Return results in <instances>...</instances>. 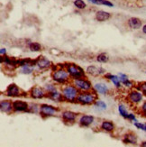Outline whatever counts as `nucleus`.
<instances>
[{"label":"nucleus","mask_w":146,"mask_h":147,"mask_svg":"<svg viewBox=\"0 0 146 147\" xmlns=\"http://www.w3.org/2000/svg\"><path fill=\"white\" fill-rule=\"evenodd\" d=\"M61 91L62 93L64 101L68 103H76L77 102V98L79 93V90L76 88L73 83H67V84L63 85Z\"/></svg>","instance_id":"1"},{"label":"nucleus","mask_w":146,"mask_h":147,"mask_svg":"<svg viewBox=\"0 0 146 147\" xmlns=\"http://www.w3.org/2000/svg\"><path fill=\"white\" fill-rule=\"evenodd\" d=\"M98 94L94 89L88 91H79L77 98V103L83 106L94 105V103L98 99Z\"/></svg>","instance_id":"2"},{"label":"nucleus","mask_w":146,"mask_h":147,"mask_svg":"<svg viewBox=\"0 0 146 147\" xmlns=\"http://www.w3.org/2000/svg\"><path fill=\"white\" fill-rule=\"evenodd\" d=\"M52 79L56 84L60 85H65L71 80V76H69L67 69L64 67H59L57 69L53 71L52 73Z\"/></svg>","instance_id":"3"},{"label":"nucleus","mask_w":146,"mask_h":147,"mask_svg":"<svg viewBox=\"0 0 146 147\" xmlns=\"http://www.w3.org/2000/svg\"><path fill=\"white\" fill-rule=\"evenodd\" d=\"M64 64H65V69H67L69 76H71V80L86 77L87 74L86 71H84V69L80 66L75 64V63H64Z\"/></svg>","instance_id":"4"},{"label":"nucleus","mask_w":146,"mask_h":147,"mask_svg":"<svg viewBox=\"0 0 146 147\" xmlns=\"http://www.w3.org/2000/svg\"><path fill=\"white\" fill-rule=\"evenodd\" d=\"M73 85L77 88L79 91H88L93 89V84L89 80H87L86 77L79 79L71 80Z\"/></svg>","instance_id":"5"},{"label":"nucleus","mask_w":146,"mask_h":147,"mask_svg":"<svg viewBox=\"0 0 146 147\" xmlns=\"http://www.w3.org/2000/svg\"><path fill=\"white\" fill-rule=\"evenodd\" d=\"M5 95L9 98H18V97H27V93L24 92L15 83H12L6 88Z\"/></svg>","instance_id":"6"},{"label":"nucleus","mask_w":146,"mask_h":147,"mask_svg":"<svg viewBox=\"0 0 146 147\" xmlns=\"http://www.w3.org/2000/svg\"><path fill=\"white\" fill-rule=\"evenodd\" d=\"M58 112H59L58 107H56L54 106L49 105V104H42V105H40L39 114L41 115V117H42L43 118L54 117Z\"/></svg>","instance_id":"7"},{"label":"nucleus","mask_w":146,"mask_h":147,"mask_svg":"<svg viewBox=\"0 0 146 147\" xmlns=\"http://www.w3.org/2000/svg\"><path fill=\"white\" fill-rule=\"evenodd\" d=\"M143 94L139 89H132L127 95V100L132 105H138L143 101Z\"/></svg>","instance_id":"8"},{"label":"nucleus","mask_w":146,"mask_h":147,"mask_svg":"<svg viewBox=\"0 0 146 147\" xmlns=\"http://www.w3.org/2000/svg\"><path fill=\"white\" fill-rule=\"evenodd\" d=\"M29 96L33 99H42L47 98V91L41 87H33L29 91Z\"/></svg>","instance_id":"9"},{"label":"nucleus","mask_w":146,"mask_h":147,"mask_svg":"<svg viewBox=\"0 0 146 147\" xmlns=\"http://www.w3.org/2000/svg\"><path fill=\"white\" fill-rule=\"evenodd\" d=\"M86 73L92 77H99L101 75H105L106 73V71L103 67H98V66L91 65V66H88L86 69Z\"/></svg>","instance_id":"10"},{"label":"nucleus","mask_w":146,"mask_h":147,"mask_svg":"<svg viewBox=\"0 0 146 147\" xmlns=\"http://www.w3.org/2000/svg\"><path fill=\"white\" fill-rule=\"evenodd\" d=\"M36 67L41 69V71H44V69H50L52 66V63L50 60H48L47 58L43 56H40L38 57L36 59Z\"/></svg>","instance_id":"11"},{"label":"nucleus","mask_w":146,"mask_h":147,"mask_svg":"<svg viewBox=\"0 0 146 147\" xmlns=\"http://www.w3.org/2000/svg\"><path fill=\"white\" fill-rule=\"evenodd\" d=\"M13 107L15 112H28L29 104L26 101L15 100L13 101Z\"/></svg>","instance_id":"12"},{"label":"nucleus","mask_w":146,"mask_h":147,"mask_svg":"<svg viewBox=\"0 0 146 147\" xmlns=\"http://www.w3.org/2000/svg\"><path fill=\"white\" fill-rule=\"evenodd\" d=\"M93 89L96 91L98 95H107L110 91V88L108 85L104 82H97L96 84L93 85Z\"/></svg>","instance_id":"13"},{"label":"nucleus","mask_w":146,"mask_h":147,"mask_svg":"<svg viewBox=\"0 0 146 147\" xmlns=\"http://www.w3.org/2000/svg\"><path fill=\"white\" fill-rule=\"evenodd\" d=\"M78 117V114L73 111L65 110L61 112V118L65 123H75Z\"/></svg>","instance_id":"14"},{"label":"nucleus","mask_w":146,"mask_h":147,"mask_svg":"<svg viewBox=\"0 0 146 147\" xmlns=\"http://www.w3.org/2000/svg\"><path fill=\"white\" fill-rule=\"evenodd\" d=\"M95 121V117L91 115H82L79 118V125L82 127L90 126Z\"/></svg>","instance_id":"15"},{"label":"nucleus","mask_w":146,"mask_h":147,"mask_svg":"<svg viewBox=\"0 0 146 147\" xmlns=\"http://www.w3.org/2000/svg\"><path fill=\"white\" fill-rule=\"evenodd\" d=\"M0 110L2 113L5 114H11L14 111V107H13V102L8 99H4L0 102Z\"/></svg>","instance_id":"16"},{"label":"nucleus","mask_w":146,"mask_h":147,"mask_svg":"<svg viewBox=\"0 0 146 147\" xmlns=\"http://www.w3.org/2000/svg\"><path fill=\"white\" fill-rule=\"evenodd\" d=\"M128 26L132 30H139L143 27V21L138 17H130L127 20Z\"/></svg>","instance_id":"17"},{"label":"nucleus","mask_w":146,"mask_h":147,"mask_svg":"<svg viewBox=\"0 0 146 147\" xmlns=\"http://www.w3.org/2000/svg\"><path fill=\"white\" fill-rule=\"evenodd\" d=\"M111 16H112V15L110 14V13L107 12V11H105V10H98L96 12V15H95L96 20L100 22V23L108 21L111 18Z\"/></svg>","instance_id":"18"},{"label":"nucleus","mask_w":146,"mask_h":147,"mask_svg":"<svg viewBox=\"0 0 146 147\" xmlns=\"http://www.w3.org/2000/svg\"><path fill=\"white\" fill-rule=\"evenodd\" d=\"M105 77V79L106 80H110L112 83H113V85L115 86L116 88H121L123 84H122V82H121V80H120L119 78V76L118 75H113L112 73H106L104 75Z\"/></svg>","instance_id":"19"},{"label":"nucleus","mask_w":146,"mask_h":147,"mask_svg":"<svg viewBox=\"0 0 146 147\" xmlns=\"http://www.w3.org/2000/svg\"><path fill=\"white\" fill-rule=\"evenodd\" d=\"M47 98L50 99L53 102H57V103H60V102L64 101V98H63L61 91H59L58 89H56V90H54V91L47 93Z\"/></svg>","instance_id":"20"},{"label":"nucleus","mask_w":146,"mask_h":147,"mask_svg":"<svg viewBox=\"0 0 146 147\" xmlns=\"http://www.w3.org/2000/svg\"><path fill=\"white\" fill-rule=\"evenodd\" d=\"M122 141L125 144H133L135 145L138 143V138L136 135H135L134 133H127L124 136Z\"/></svg>","instance_id":"21"},{"label":"nucleus","mask_w":146,"mask_h":147,"mask_svg":"<svg viewBox=\"0 0 146 147\" xmlns=\"http://www.w3.org/2000/svg\"><path fill=\"white\" fill-rule=\"evenodd\" d=\"M100 129L107 133H111L115 130V124H114L112 121L104 120L100 124Z\"/></svg>","instance_id":"22"},{"label":"nucleus","mask_w":146,"mask_h":147,"mask_svg":"<svg viewBox=\"0 0 146 147\" xmlns=\"http://www.w3.org/2000/svg\"><path fill=\"white\" fill-rule=\"evenodd\" d=\"M88 2L92 5H105L107 7H114L115 5H114L109 0H87Z\"/></svg>","instance_id":"23"},{"label":"nucleus","mask_w":146,"mask_h":147,"mask_svg":"<svg viewBox=\"0 0 146 147\" xmlns=\"http://www.w3.org/2000/svg\"><path fill=\"white\" fill-rule=\"evenodd\" d=\"M94 106H95V107H96L98 111H105V110L107 109V104L106 103L105 101L101 100V99H98V98L94 103Z\"/></svg>","instance_id":"24"},{"label":"nucleus","mask_w":146,"mask_h":147,"mask_svg":"<svg viewBox=\"0 0 146 147\" xmlns=\"http://www.w3.org/2000/svg\"><path fill=\"white\" fill-rule=\"evenodd\" d=\"M34 67L31 65H24L19 68V72L22 74H25V75L32 74L34 72Z\"/></svg>","instance_id":"25"},{"label":"nucleus","mask_w":146,"mask_h":147,"mask_svg":"<svg viewBox=\"0 0 146 147\" xmlns=\"http://www.w3.org/2000/svg\"><path fill=\"white\" fill-rule=\"evenodd\" d=\"M29 50L31 51V52H33V53H38V52H41L42 47L41 45V43L39 42H32L29 43Z\"/></svg>","instance_id":"26"},{"label":"nucleus","mask_w":146,"mask_h":147,"mask_svg":"<svg viewBox=\"0 0 146 147\" xmlns=\"http://www.w3.org/2000/svg\"><path fill=\"white\" fill-rule=\"evenodd\" d=\"M118 112H119V115L121 116L122 117L127 119L128 117V115H129V112L127 110V108L124 105V104H119L118 105Z\"/></svg>","instance_id":"27"},{"label":"nucleus","mask_w":146,"mask_h":147,"mask_svg":"<svg viewBox=\"0 0 146 147\" xmlns=\"http://www.w3.org/2000/svg\"><path fill=\"white\" fill-rule=\"evenodd\" d=\"M110 57L106 53H101L97 56V61L100 63H106L109 61Z\"/></svg>","instance_id":"28"},{"label":"nucleus","mask_w":146,"mask_h":147,"mask_svg":"<svg viewBox=\"0 0 146 147\" xmlns=\"http://www.w3.org/2000/svg\"><path fill=\"white\" fill-rule=\"evenodd\" d=\"M73 5L75 7L79 10H84L87 7V4L84 0H74Z\"/></svg>","instance_id":"29"},{"label":"nucleus","mask_w":146,"mask_h":147,"mask_svg":"<svg viewBox=\"0 0 146 147\" xmlns=\"http://www.w3.org/2000/svg\"><path fill=\"white\" fill-rule=\"evenodd\" d=\"M39 111H40V105H38L36 103H30L29 104V109H28L29 113L36 114V113H39Z\"/></svg>","instance_id":"30"},{"label":"nucleus","mask_w":146,"mask_h":147,"mask_svg":"<svg viewBox=\"0 0 146 147\" xmlns=\"http://www.w3.org/2000/svg\"><path fill=\"white\" fill-rule=\"evenodd\" d=\"M136 88L139 89V90H140L144 96H146V81L138 83L137 86H136Z\"/></svg>","instance_id":"31"},{"label":"nucleus","mask_w":146,"mask_h":147,"mask_svg":"<svg viewBox=\"0 0 146 147\" xmlns=\"http://www.w3.org/2000/svg\"><path fill=\"white\" fill-rule=\"evenodd\" d=\"M122 84L126 88H132L133 87H134V83H133V81H131L129 79H126V80H123L122 81Z\"/></svg>","instance_id":"32"},{"label":"nucleus","mask_w":146,"mask_h":147,"mask_svg":"<svg viewBox=\"0 0 146 147\" xmlns=\"http://www.w3.org/2000/svg\"><path fill=\"white\" fill-rule=\"evenodd\" d=\"M134 125L136 127V128L146 132V125L145 124H143L141 122H138V121H136V122H134Z\"/></svg>","instance_id":"33"},{"label":"nucleus","mask_w":146,"mask_h":147,"mask_svg":"<svg viewBox=\"0 0 146 147\" xmlns=\"http://www.w3.org/2000/svg\"><path fill=\"white\" fill-rule=\"evenodd\" d=\"M44 88H45V90L47 91V93H49V92H52V91L56 90L57 87L54 84H46L45 87H44Z\"/></svg>","instance_id":"34"},{"label":"nucleus","mask_w":146,"mask_h":147,"mask_svg":"<svg viewBox=\"0 0 146 147\" xmlns=\"http://www.w3.org/2000/svg\"><path fill=\"white\" fill-rule=\"evenodd\" d=\"M140 109H141V112L142 114L143 115L144 117H146V100L143 102V104L140 107Z\"/></svg>","instance_id":"35"},{"label":"nucleus","mask_w":146,"mask_h":147,"mask_svg":"<svg viewBox=\"0 0 146 147\" xmlns=\"http://www.w3.org/2000/svg\"><path fill=\"white\" fill-rule=\"evenodd\" d=\"M127 119L130 120V121H134V122H136V121H137L135 115V114H133V113H129Z\"/></svg>","instance_id":"36"},{"label":"nucleus","mask_w":146,"mask_h":147,"mask_svg":"<svg viewBox=\"0 0 146 147\" xmlns=\"http://www.w3.org/2000/svg\"><path fill=\"white\" fill-rule=\"evenodd\" d=\"M0 55H1V56L6 55V49L5 48H1V49H0Z\"/></svg>","instance_id":"37"},{"label":"nucleus","mask_w":146,"mask_h":147,"mask_svg":"<svg viewBox=\"0 0 146 147\" xmlns=\"http://www.w3.org/2000/svg\"><path fill=\"white\" fill-rule=\"evenodd\" d=\"M142 32H143V33L144 34H146V24L143 25V27H142Z\"/></svg>","instance_id":"38"},{"label":"nucleus","mask_w":146,"mask_h":147,"mask_svg":"<svg viewBox=\"0 0 146 147\" xmlns=\"http://www.w3.org/2000/svg\"><path fill=\"white\" fill-rule=\"evenodd\" d=\"M141 146H143V147H146V141H145V142H143V143L141 144Z\"/></svg>","instance_id":"39"},{"label":"nucleus","mask_w":146,"mask_h":147,"mask_svg":"<svg viewBox=\"0 0 146 147\" xmlns=\"http://www.w3.org/2000/svg\"><path fill=\"white\" fill-rule=\"evenodd\" d=\"M145 74H146V69H145Z\"/></svg>","instance_id":"40"}]
</instances>
